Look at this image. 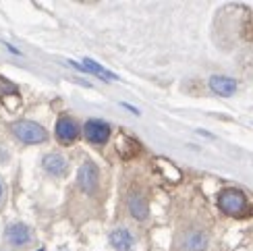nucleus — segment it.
<instances>
[{
	"label": "nucleus",
	"mask_w": 253,
	"mask_h": 251,
	"mask_svg": "<svg viewBox=\"0 0 253 251\" xmlns=\"http://www.w3.org/2000/svg\"><path fill=\"white\" fill-rule=\"evenodd\" d=\"M218 208L233 218H245L249 214V202L243 191L239 189H222L218 193Z\"/></svg>",
	"instance_id": "obj_1"
},
{
	"label": "nucleus",
	"mask_w": 253,
	"mask_h": 251,
	"mask_svg": "<svg viewBox=\"0 0 253 251\" xmlns=\"http://www.w3.org/2000/svg\"><path fill=\"white\" fill-rule=\"evenodd\" d=\"M10 129H13V133L19 137V141H23L27 145L44 143L48 139V131L34 121H17L10 125Z\"/></svg>",
	"instance_id": "obj_2"
},
{
	"label": "nucleus",
	"mask_w": 253,
	"mask_h": 251,
	"mask_svg": "<svg viewBox=\"0 0 253 251\" xmlns=\"http://www.w3.org/2000/svg\"><path fill=\"white\" fill-rule=\"evenodd\" d=\"M83 133H85V139L89 143L102 145L110 139V125L100 119H89L85 123V127H83Z\"/></svg>",
	"instance_id": "obj_3"
},
{
	"label": "nucleus",
	"mask_w": 253,
	"mask_h": 251,
	"mask_svg": "<svg viewBox=\"0 0 253 251\" xmlns=\"http://www.w3.org/2000/svg\"><path fill=\"white\" fill-rule=\"evenodd\" d=\"M77 183L85 193H96L98 191V183H100V170L93 162L81 164V168L77 172Z\"/></svg>",
	"instance_id": "obj_4"
},
{
	"label": "nucleus",
	"mask_w": 253,
	"mask_h": 251,
	"mask_svg": "<svg viewBox=\"0 0 253 251\" xmlns=\"http://www.w3.org/2000/svg\"><path fill=\"white\" fill-rule=\"evenodd\" d=\"M31 228L23 222H13V224H8L6 228V241L10 247H15V249H23L31 243Z\"/></svg>",
	"instance_id": "obj_5"
},
{
	"label": "nucleus",
	"mask_w": 253,
	"mask_h": 251,
	"mask_svg": "<svg viewBox=\"0 0 253 251\" xmlns=\"http://www.w3.org/2000/svg\"><path fill=\"white\" fill-rule=\"evenodd\" d=\"M54 133H56V139L62 145H69V143H73L79 137V125L71 117H60L58 123H56V131Z\"/></svg>",
	"instance_id": "obj_6"
},
{
	"label": "nucleus",
	"mask_w": 253,
	"mask_h": 251,
	"mask_svg": "<svg viewBox=\"0 0 253 251\" xmlns=\"http://www.w3.org/2000/svg\"><path fill=\"white\" fill-rule=\"evenodd\" d=\"M208 83H210V89L222 98L233 96L237 91V81L233 77H226V75H212Z\"/></svg>",
	"instance_id": "obj_7"
},
{
	"label": "nucleus",
	"mask_w": 253,
	"mask_h": 251,
	"mask_svg": "<svg viewBox=\"0 0 253 251\" xmlns=\"http://www.w3.org/2000/svg\"><path fill=\"white\" fill-rule=\"evenodd\" d=\"M42 164H44V168L52 176H65L69 170V162H67L65 156H60V154H46Z\"/></svg>",
	"instance_id": "obj_8"
},
{
	"label": "nucleus",
	"mask_w": 253,
	"mask_h": 251,
	"mask_svg": "<svg viewBox=\"0 0 253 251\" xmlns=\"http://www.w3.org/2000/svg\"><path fill=\"white\" fill-rule=\"evenodd\" d=\"M110 245L117 251H131L135 245V237L126 228H117L110 233Z\"/></svg>",
	"instance_id": "obj_9"
},
{
	"label": "nucleus",
	"mask_w": 253,
	"mask_h": 251,
	"mask_svg": "<svg viewBox=\"0 0 253 251\" xmlns=\"http://www.w3.org/2000/svg\"><path fill=\"white\" fill-rule=\"evenodd\" d=\"M129 212L133 218H137V220H145L147 214H150V208H147V202H145L143 195L133 193L129 197Z\"/></svg>",
	"instance_id": "obj_10"
},
{
	"label": "nucleus",
	"mask_w": 253,
	"mask_h": 251,
	"mask_svg": "<svg viewBox=\"0 0 253 251\" xmlns=\"http://www.w3.org/2000/svg\"><path fill=\"white\" fill-rule=\"evenodd\" d=\"M183 247L185 251H204L208 247V237L204 233H189L185 239H183Z\"/></svg>",
	"instance_id": "obj_11"
},
{
	"label": "nucleus",
	"mask_w": 253,
	"mask_h": 251,
	"mask_svg": "<svg viewBox=\"0 0 253 251\" xmlns=\"http://www.w3.org/2000/svg\"><path fill=\"white\" fill-rule=\"evenodd\" d=\"M139 150H141L139 143H137V139H133V137H121L119 143H117V152L123 156L125 160L133 158V156L139 152Z\"/></svg>",
	"instance_id": "obj_12"
},
{
	"label": "nucleus",
	"mask_w": 253,
	"mask_h": 251,
	"mask_svg": "<svg viewBox=\"0 0 253 251\" xmlns=\"http://www.w3.org/2000/svg\"><path fill=\"white\" fill-rule=\"evenodd\" d=\"M77 67L85 69V71H91V73H96L98 77L106 79V81H112V79H117V75H114V73H110L108 69H104L102 65H98V62H96V60H91V58H83V60H81V65H77Z\"/></svg>",
	"instance_id": "obj_13"
},
{
	"label": "nucleus",
	"mask_w": 253,
	"mask_h": 251,
	"mask_svg": "<svg viewBox=\"0 0 253 251\" xmlns=\"http://www.w3.org/2000/svg\"><path fill=\"white\" fill-rule=\"evenodd\" d=\"M19 87L13 81H8L6 77H0V96H17Z\"/></svg>",
	"instance_id": "obj_14"
},
{
	"label": "nucleus",
	"mask_w": 253,
	"mask_h": 251,
	"mask_svg": "<svg viewBox=\"0 0 253 251\" xmlns=\"http://www.w3.org/2000/svg\"><path fill=\"white\" fill-rule=\"evenodd\" d=\"M2 195H4V187H2V183H0V202H2Z\"/></svg>",
	"instance_id": "obj_15"
}]
</instances>
